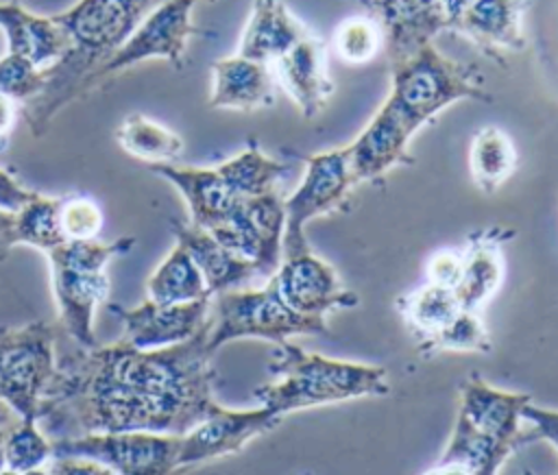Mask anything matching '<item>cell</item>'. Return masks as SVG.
I'll list each match as a JSON object with an SVG mask.
<instances>
[{
    "label": "cell",
    "instance_id": "obj_21",
    "mask_svg": "<svg viewBox=\"0 0 558 475\" xmlns=\"http://www.w3.org/2000/svg\"><path fill=\"white\" fill-rule=\"evenodd\" d=\"M148 170L172 183L190 209V222L211 231L222 224L242 200L225 183L218 168H196L174 163H150Z\"/></svg>",
    "mask_w": 558,
    "mask_h": 475
},
{
    "label": "cell",
    "instance_id": "obj_10",
    "mask_svg": "<svg viewBox=\"0 0 558 475\" xmlns=\"http://www.w3.org/2000/svg\"><path fill=\"white\" fill-rule=\"evenodd\" d=\"M181 436L122 431V434H85L52 442V455L89 458L109 466L116 475H179Z\"/></svg>",
    "mask_w": 558,
    "mask_h": 475
},
{
    "label": "cell",
    "instance_id": "obj_38",
    "mask_svg": "<svg viewBox=\"0 0 558 475\" xmlns=\"http://www.w3.org/2000/svg\"><path fill=\"white\" fill-rule=\"evenodd\" d=\"M46 471L48 475H116L109 466L96 460L74 455H52Z\"/></svg>",
    "mask_w": 558,
    "mask_h": 475
},
{
    "label": "cell",
    "instance_id": "obj_43",
    "mask_svg": "<svg viewBox=\"0 0 558 475\" xmlns=\"http://www.w3.org/2000/svg\"><path fill=\"white\" fill-rule=\"evenodd\" d=\"M17 421H20V416L11 410L9 403H4V401L0 399V436H2L4 431H9Z\"/></svg>",
    "mask_w": 558,
    "mask_h": 475
},
{
    "label": "cell",
    "instance_id": "obj_35",
    "mask_svg": "<svg viewBox=\"0 0 558 475\" xmlns=\"http://www.w3.org/2000/svg\"><path fill=\"white\" fill-rule=\"evenodd\" d=\"M105 216L100 205L89 196H63L61 227L68 240H96Z\"/></svg>",
    "mask_w": 558,
    "mask_h": 475
},
{
    "label": "cell",
    "instance_id": "obj_13",
    "mask_svg": "<svg viewBox=\"0 0 558 475\" xmlns=\"http://www.w3.org/2000/svg\"><path fill=\"white\" fill-rule=\"evenodd\" d=\"M270 281L286 305L303 316L325 318V314L333 309H351L360 305V296L344 288L336 268L314 255L312 248L281 257Z\"/></svg>",
    "mask_w": 558,
    "mask_h": 475
},
{
    "label": "cell",
    "instance_id": "obj_9",
    "mask_svg": "<svg viewBox=\"0 0 558 475\" xmlns=\"http://www.w3.org/2000/svg\"><path fill=\"white\" fill-rule=\"evenodd\" d=\"M355 183L347 146L316 153L305 159V174L299 187L283 200V257L310 248L305 238L307 222L340 209Z\"/></svg>",
    "mask_w": 558,
    "mask_h": 475
},
{
    "label": "cell",
    "instance_id": "obj_2",
    "mask_svg": "<svg viewBox=\"0 0 558 475\" xmlns=\"http://www.w3.org/2000/svg\"><path fill=\"white\" fill-rule=\"evenodd\" d=\"M161 2L166 0H78L52 15L68 37V50L52 68L44 70L39 96L20 109L35 137L46 133L65 105L81 98L83 81L105 65Z\"/></svg>",
    "mask_w": 558,
    "mask_h": 475
},
{
    "label": "cell",
    "instance_id": "obj_32",
    "mask_svg": "<svg viewBox=\"0 0 558 475\" xmlns=\"http://www.w3.org/2000/svg\"><path fill=\"white\" fill-rule=\"evenodd\" d=\"M4 468L26 473L41 468L52 458V440L39 429L37 421H17L2 438Z\"/></svg>",
    "mask_w": 558,
    "mask_h": 475
},
{
    "label": "cell",
    "instance_id": "obj_25",
    "mask_svg": "<svg viewBox=\"0 0 558 475\" xmlns=\"http://www.w3.org/2000/svg\"><path fill=\"white\" fill-rule=\"evenodd\" d=\"M170 224L177 244H181L190 253L211 296L227 290H238L259 277V270L253 261L231 253L209 231L181 220H172Z\"/></svg>",
    "mask_w": 558,
    "mask_h": 475
},
{
    "label": "cell",
    "instance_id": "obj_12",
    "mask_svg": "<svg viewBox=\"0 0 558 475\" xmlns=\"http://www.w3.org/2000/svg\"><path fill=\"white\" fill-rule=\"evenodd\" d=\"M281 418V414L264 405L251 410H227L220 405L205 421L181 436L177 473L183 475L190 468L211 460L240 453L251 440L272 431Z\"/></svg>",
    "mask_w": 558,
    "mask_h": 475
},
{
    "label": "cell",
    "instance_id": "obj_16",
    "mask_svg": "<svg viewBox=\"0 0 558 475\" xmlns=\"http://www.w3.org/2000/svg\"><path fill=\"white\" fill-rule=\"evenodd\" d=\"M530 401V394L508 392L490 386L480 375H471L460 388L458 414L482 434L519 449L534 440L530 429H521V410Z\"/></svg>",
    "mask_w": 558,
    "mask_h": 475
},
{
    "label": "cell",
    "instance_id": "obj_18",
    "mask_svg": "<svg viewBox=\"0 0 558 475\" xmlns=\"http://www.w3.org/2000/svg\"><path fill=\"white\" fill-rule=\"evenodd\" d=\"M527 0H469L449 22V31L464 35L486 54L501 61V50L521 52L527 46L523 13Z\"/></svg>",
    "mask_w": 558,
    "mask_h": 475
},
{
    "label": "cell",
    "instance_id": "obj_23",
    "mask_svg": "<svg viewBox=\"0 0 558 475\" xmlns=\"http://www.w3.org/2000/svg\"><path fill=\"white\" fill-rule=\"evenodd\" d=\"M275 74L266 63L240 54L218 59L211 65V109L255 111L275 105Z\"/></svg>",
    "mask_w": 558,
    "mask_h": 475
},
{
    "label": "cell",
    "instance_id": "obj_11",
    "mask_svg": "<svg viewBox=\"0 0 558 475\" xmlns=\"http://www.w3.org/2000/svg\"><path fill=\"white\" fill-rule=\"evenodd\" d=\"M286 209L279 190L242 198L209 233L231 253L253 261L259 277H272L283 257Z\"/></svg>",
    "mask_w": 558,
    "mask_h": 475
},
{
    "label": "cell",
    "instance_id": "obj_1",
    "mask_svg": "<svg viewBox=\"0 0 558 475\" xmlns=\"http://www.w3.org/2000/svg\"><path fill=\"white\" fill-rule=\"evenodd\" d=\"M207 322L163 349L144 351L120 338L63 355L37 414L39 429L52 442L85 434H187L220 407Z\"/></svg>",
    "mask_w": 558,
    "mask_h": 475
},
{
    "label": "cell",
    "instance_id": "obj_28",
    "mask_svg": "<svg viewBox=\"0 0 558 475\" xmlns=\"http://www.w3.org/2000/svg\"><path fill=\"white\" fill-rule=\"evenodd\" d=\"M469 168L477 190L497 192L517 168V150L508 133L497 126H484L473 135Z\"/></svg>",
    "mask_w": 558,
    "mask_h": 475
},
{
    "label": "cell",
    "instance_id": "obj_22",
    "mask_svg": "<svg viewBox=\"0 0 558 475\" xmlns=\"http://www.w3.org/2000/svg\"><path fill=\"white\" fill-rule=\"evenodd\" d=\"M395 305L410 327L423 355L438 353L447 333L469 312L460 305L453 288L432 281H425L401 294Z\"/></svg>",
    "mask_w": 558,
    "mask_h": 475
},
{
    "label": "cell",
    "instance_id": "obj_33",
    "mask_svg": "<svg viewBox=\"0 0 558 475\" xmlns=\"http://www.w3.org/2000/svg\"><path fill=\"white\" fill-rule=\"evenodd\" d=\"M333 46L342 61L353 65L368 63L381 48V31L371 15H353L338 24Z\"/></svg>",
    "mask_w": 558,
    "mask_h": 475
},
{
    "label": "cell",
    "instance_id": "obj_40",
    "mask_svg": "<svg viewBox=\"0 0 558 475\" xmlns=\"http://www.w3.org/2000/svg\"><path fill=\"white\" fill-rule=\"evenodd\" d=\"M17 115H20L17 100H13V98L0 94V142H2V144L9 142V135H11L13 129H15Z\"/></svg>",
    "mask_w": 558,
    "mask_h": 475
},
{
    "label": "cell",
    "instance_id": "obj_47",
    "mask_svg": "<svg viewBox=\"0 0 558 475\" xmlns=\"http://www.w3.org/2000/svg\"><path fill=\"white\" fill-rule=\"evenodd\" d=\"M0 475H17V473H13V471H9V468H4Z\"/></svg>",
    "mask_w": 558,
    "mask_h": 475
},
{
    "label": "cell",
    "instance_id": "obj_34",
    "mask_svg": "<svg viewBox=\"0 0 558 475\" xmlns=\"http://www.w3.org/2000/svg\"><path fill=\"white\" fill-rule=\"evenodd\" d=\"M44 89V70H37L22 57L4 54L0 59V94L28 102Z\"/></svg>",
    "mask_w": 558,
    "mask_h": 475
},
{
    "label": "cell",
    "instance_id": "obj_20",
    "mask_svg": "<svg viewBox=\"0 0 558 475\" xmlns=\"http://www.w3.org/2000/svg\"><path fill=\"white\" fill-rule=\"evenodd\" d=\"M272 74L277 85H281L294 100L303 118H316L333 94L325 46L314 35L303 37L294 48L279 57L272 63Z\"/></svg>",
    "mask_w": 558,
    "mask_h": 475
},
{
    "label": "cell",
    "instance_id": "obj_27",
    "mask_svg": "<svg viewBox=\"0 0 558 475\" xmlns=\"http://www.w3.org/2000/svg\"><path fill=\"white\" fill-rule=\"evenodd\" d=\"M146 294L155 303H192L211 296L198 266L181 244H174L150 272Z\"/></svg>",
    "mask_w": 558,
    "mask_h": 475
},
{
    "label": "cell",
    "instance_id": "obj_7",
    "mask_svg": "<svg viewBox=\"0 0 558 475\" xmlns=\"http://www.w3.org/2000/svg\"><path fill=\"white\" fill-rule=\"evenodd\" d=\"M54 370V329L48 320L0 327V399L22 421H37Z\"/></svg>",
    "mask_w": 558,
    "mask_h": 475
},
{
    "label": "cell",
    "instance_id": "obj_17",
    "mask_svg": "<svg viewBox=\"0 0 558 475\" xmlns=\"http://www.w3.org/2000/svg\"><path fill=\"white\" fill-rule=\"evenodd\" d=\"M414 131L403 115L386 100L362 133L347 144L351 170L357 183L375 181L399 163H410L408 153Z\"/></svg>",
    "mask_w": 558,
    "mask_h": 475
},
{
    "label": "cell",
    "instance_id": "obj_36",
    "mask_svg": "<svg viewBox=\"0 0 558 475\" xmlns=\"http://www.w3.org/2000/svg\"><path fill=\"white\" fill-rule=\"evenodd\" d=\"M460 261H462V253L458 248H442L436 251L425 266V281L438 283V285H447L453 288L460 275Z\"/></svg>",
    "mask_w": 558,
    "mask_h": 475
},
{
    "label": "cell",
    "instance_id": "obj_5",
    "mask_svg": "<svg viewBox=\"0 0 558 475\" xmlns=\"http://www.w3.org/2000/svg\"><path fill=\"white\" fill-rule=\"evenodd\" d=\"M416 133L442 109L458 100L493 102L475 63H460L436 50L434 41L390 63V94L386 98Z\"/></svg>",
    "mask_w": 558,
    "mask_h": 475
},
{
    "label": "cell",
    "instance_id": "obj_8",
    "mask_svg": "<svg viewBox=\"0 0 558 475\" xmlns=\"http://www.w3.org/2000/svg\"><path fill=\"white\" fill-rule=\"evenodd\" d=\"M194 4L196 0H166L157 4L120 46V50L83 81L81 98L105 85L109 78L148 59H166L181 70L185 63L187 41L196 33L192 24Z\"/></svg>",
    "mask_w": 558,
    "mask_h": 475
},
{
    "label": "cell",
    "instance_id": "obj_45",
    "mask_svg": "<svg viewBox=\"0 0 558 475\" xmlns=\"http://www.w3.org/2000/svg\"><path fill=\"white\" fill-rule=\"evenodd\" d=\"M20 475H48V471H46V466H41V468H35V471H26V473H20Z\"/></svg>",
    "mask_w": 558,
    "mask_h": 475
},
{
    "label": "cell",
    "instance_id": "obj_37",
    "mask_svg": "<svg viewBox=\"0 0 558 475\" xmlns=\"http://www.w3.org/2000/svg\"><path fill=\"white\" fill-rule=\"evenodd\" d=\"M521 418L530 425L534 440H547L558 451V410H545L530 401L523 405Z\"/></svg>",
    "mask_w": 558,
    "mask_h": 475
},
{
    "label": "cell",
    "instance_id": "obj_14",
    "mask_svg": "<svg viewBox=\"0 0 558 475\" xmlns=\"http://www.w3.org/2000/svg\"><path fill=\"white\" fill-rule=\"evenodd\" d=\"M211 296L192 303H155L146 299L137 307L109 303L107 309L120 320L122 340L135 349H163L190 340L209 318Z\"/></svg>",
    "mask_w": 558,
    "mask_h": 475
},
{
    "label": "cell",
    "instance_id": "obj_39",
    "mask_svg": "<svg viewBox=\"0 0 558 475\" xmlns=\"http://www.w3.org/2000/svg\"><path fill=\"white\" fill-rule=\"evenodd\" d=\"M37 192L24 187L11 172L0 168V209L17 214Z\"/></svg>",
    "mask_w": 558,
    "mask_h": 475
},
{
    "label": "cell",
    "instance_id": "obj_29",
    "mask_svg": "<svg viewBox=\"0 0 558 475\" xmlns=\"http://www.w3.org/2000/svg\"><path fill=\"white\" fill-rule=\"evenodd\" d=\"M116 139L124 153L150 163H174L183 153V139L168 126L142 115L131 113L116 131Z\"/></svg>",
    "mask_w": 558,
    "mask_h": 475
},
{
    "label": "cell",
    "instance_id": "obj_42",
    "mask_svg": "<svg viewBox=\"0 0 558 475\" xmlns=\"http://www.w3.org/2000/svg\"><path fill=\"white\" fill-rule=\"evenodd\" d=\"M421 475H473L469 466H464L458 460H445L438 458L429 468H425Z\"/></svg>",
    "mask_w": 558,
    "mask_h": 475
},
{
    "label": "cell",
    "instance_id": "obj_26",
    "mask_svg": "<svg viewBox=\"0 0 558 475\" xmlns=\"http://www.w3.org/2000/svg\"><path fill=\"white\" fill-rule=\"evenodd\" d=\"M307 35V28L290 13L283 0H253L235 54L272 65Z\"/></svg>",
    "mask_w": 558,
    "mask_h": 475
},
{
    "label": "cell",
    "instance_id": "obj_31",
    "mask_svg": "<svg viewBox=\"0 0 558 475\" xmlns=\"http://www.w3.org/2000/svg\"><path fill=\"white\" fill-rule=\"evenodd\" d=\"M61 198L35 194L17 214H15V240L17 244L33 246L41 253H48L63 242H68L61 227Z\"/></svg>",
    "mask_w": 558,
    "mask_h": 475
},
{
    "label": "cell",
    "instance_id": "obj_24",
    "mask_svg": "<svg viewBox=\"0 0 558 475\" xmlns=\"http://www.w3.org/2000/svg\"><path fill=\"white\" fill-rule=\"evenodd\" d=\"M0 31L7 39V54L22 57L37 70L52 68L68 50L61 26L52 17L31 13L20 0L0 2Z\"/></svg>",
    "mask_w": 558,
    "mask_h": 475
},
{
    "label": "cell",
    "instance_id": "obj_3",
    "mask_svg": "<svg viewBox=\"0 0 558 475\" xmlns=\"http://www.w3.org/2000/svg\"><path fill=\"white\" fill-rule=\"evenodd\" d=\"M268 370L270 381L255 390V399L281 416L390 392L384 366L325 357L288 340L275 344Z\"/></svg>",
    "mask_w": 558,
    "mask_h": 475
},
{
    "label": "cell",
    "instance_id": "obj_41",
    "mask_svg": "<svg viewBox=\"0 0 558 475\" xmlns=\"http://www.w3.org/2000/svg\"><path fill=\"white\" fill-rule=\"evenodd\" d=\"M15 244V214L0 209V261L11 253Z\"/></svg>",
    "mask_w": 558,
    "mask_h": 475
},
{
    "label": "cell",
    "instance_id": "obj_44",
    "mask_svg": "<svg viewBox=\"0 0 558 475\" xmlns=\"http://www.w3.org/2000/svg\"><path fill=\"white\" fill-rule=\"evenodd\" d=\"M469 0H445V11H447V22H451V17L466 4ZM449 31V24H447Z\"/></svg>",
    "mask_w": 558,
    "mask_h": 475
},
{
    "label": "cell",
    "instance_id": "obj_46",
    "mask_svg": "<svg viewBox=\"0 0 558 475\" xmlns=\"http://www.w3.org/2000/svg\"><path fill=\"white\" fill-rule=\"evenodd\" d=\"M7 434V431H4ZM4 434L0 436V473L4 471V458H2V438H4Z\"/></svg>",
    "mask_w": 558,
    "mask_h": 475
},
{
    "label": "cell",
    "instance_id": "obj_15",
    "mask_svg": "<svg viewBox=\"0 0 558 475\" xmlns=\"http://www.w3.org/2000/svg\"><path fill=\"white\" fill-rule=\"evenodd\" d=\"M381 31L388 61H399L447 31L445 0H360Z\"/></svg>",
    "mask_w": 558,
    "mask_h": 475
},
{
    "label": "cell",
    "instance_id": "obj_30",
    "mask_svg": "<svg viewBox=\"0 0 558 475\" xmlns=\"http://www.w3.org/2000/svg\"><path fill=\"white\" fill-rule=\"evenodd\" d=\"M229 190L240 196H259L277 190L279 179L288 172V166L268 157L255 139L246 144L242 153L216 166Z\"/></svg>",
    "mask_w": 558,
    "mask_h": 475
},
{
    "label": "cell",
    "instance_id": "obj_6",
    "mask_svg": "<svg viewBox=\"0 0 558 475\" xmlns=\"http://www.w3.org/2000/svg\"><path fill=\"white\" fill-rule=\"evenodd\" d=\"M316 333H329L325 318L303 316L288 307L270 279L264 288H238L211 296L207 322V349L211 353L244 338L279 344L290 336Z\"/></svg>",
    "mask_w": 558,
    "mask_h": 475
},
{
    "label": "cell",
    "instance_id": "obj_48",
    "mask_svg": "<svg viewBox=\"0 0 558 475\" xmlns=\"http://www.w3.org/2000/svg\"><path fill=\"white\" fill-rule=\"evenodd\" d=\"M523 475H538V473H532L530 468H525V471H523Z\"/></svg>",
    "mask_w": 558,
    "mask_h": 475
},
{
    "label": "cell",
    "instance_id": "obj_19",
    "mask_svg": "<svg viewBox=\"0 0 558 475\" xmlns=\"http://www.w3.org/2000/svg\"><path fill=\"white\" fill-rule=\"evenodd\" d=\"M512 235V229L488 227L471 233L464 248H460L462 261L453 292L464 309L480 314L499 290L504 281L501 244Z\"/></svg>",
    "mask_w": 558,
    "mask_h": 475
},
{
    "label": "cell",
    "instance_id": "obj_4",
    "mask_svg": "<svg viewBox=\"0 0 558 475\" xmlns=\"http://www.w3.org/2000/svg\"><path fill=\"white\" fill-rule=\"evenodd\" d=\"M133 246L135 238L124 235L111 242L68 240L46 253L59 322L76 346H96L94 314L109 294L105 268L111 259L126 255Z\"/></svg>",
    "mask_w": 558,
    "mask_h": 475
}]
</instances>
